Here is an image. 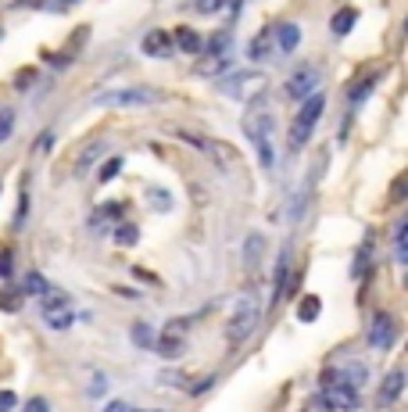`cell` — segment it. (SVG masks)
Returning a JSON list of instances; mask_svg holds the SVG:
<instances>
[{"label":"cell","mask_w":408,"mask_h":412,"mask_svg":"<svg viewBox=\"0 0 408 412\" xmlns=\"http://www.w3.org/2000/svg\"><path fill=\"white\" fill-rule=\"evenodd\" d=\"M297 118H294V129H290V151H301L305 143L312 140L315 133V122L322 118V111H326V93L322 90H312L305 100H297Z\"/></svg>","instance_id":"cell-1"},{"label":"cell","mask_w":408,"mask_h":412,"mask_svg":"<svg viewBox=\"0 0 408 412\" xmlns=\"http://www.w3.org/2000/svg\"><path fill=\"white\" fill-rule=\"evenodd\" d=\"M258 319H262V301H258V294L236 298L233 316H229V326H226L229 344H244V341L254 334V330H258Z\"/></svg>","instance_id":"cell-2"},{"label":"cell","mask_w":408,"mask_h":412,"mask_svg":"<svg viewBox=\"0 0 408 412\" xmlns=\"http://www.w3.org/2000/svg\"><path fill=\"white\" fill-rule=\"evenodd\" d=\"M240 126H244V136H247L251 143H265V140H272V108H269L265 90L251 97V105H247V111H244V122H240Z\"/></svg>","instance_id":"cell-3"},{"label":"cell","mask_w":408,"mask_h":412,"mask_svg":"<svg viewBox=\"0 0 408 412\" xmlns=\"http://www.w3.org/2000/svg\"><path fill=\"white\" fill-rule=\"evenodd\" d=\"M269 87V79L265 72H258V69H233V75L219 79V90L233 100H251L254 93H262Z\"/></svg>","instance_id":"cell-4"},{"label":"cell","mask_w":408,"mask_h":412,"mask_svg":"<svg viewBox=\"0 0 408 412\" xmlns=\"http://www.w3.org/2000/svg\"><path fill=\"white\" fill-rule=\"evenodd\" d=\"M362 398L355 387H344V384H326L319 391V395L312 398V409H333V412H351L358 409Z\"/></svg>","instance_id":"cell-5"},{"label":"cell","mask_w":408,"mask_h":412,"mask_svg":"<svg viewBox=\"0 0 408 412\" xmlns=\"http://www.w3.org/2000/svg\"><path fill=\"white\" fill-rule=\"evenodd\" d=\"M319 82H322L319 65H312V61H308V65H297V69L290 72V79H287V97L297 105V100H305L312 90H319Z\"/></svg>","instance_id":"cell-6"},{"label":"cell","mask_w":408,"mask_h":412,"mask_svg":"<svg viewBox=\"0 0 408 412\" xmlns=\"http://www.w3.org/2000/svg\"><path fill=\"white\" fill-rule=\"evenodd\" d=\"M158 93L154 90H143V87H133V90H115V93H104L97 97V105H112V108H147V105H158Z\"/></svg>","instance_id":"cell-7"},{"label":"cell","mask_w":408,"mask_h":412,"mask_svg":"<svg viewBox=\"0 0 408 412\" xmlns=\"http://www.w3.org/2000/svg\"><path fill=\"white\" fill-rule=\"evenodd\" d=\"M154 352L161 359H179L186 352V323H168L154 337Z\"/></svg>","instance_id":"cell-8"},{"label":"cell","mask_w":408,"mask_h":412,"mask_svg":"<svg viewBox=\"0 0 408 412\" xmlns=\"http://www.w3.org/2000/svg\"><path fill=\"white\" fill-rule=\"evenodd\" d=\"M398 341V319L391 312H376L373 326H369V348H376V352H391Z\"/></svg>","instance_id":"cell-9"},{"label":"cell","mask_w":408,"mask_h":412,"mask_svg":"<svg viewBox=\"0 0 408 412\" xmlns=\"http://www.w3.org/2000/svg\"><path fill=\"white\" fill-rule=\"evenodd\" d=\"M365 380H369V369H365L362 362H344V366H337V369L326 373V384H344V387H355V391H362Z\"/></svg>","instance_id":"cell-10"},{"label":"cell","mask_w":408,"mask_h":412,"mask_svg":"<svg viewBox=\"0 0 408 412\" xmlns=\"http://www.w3.org/2000/svg\"><path fill=\"white\" fill-rule=\"evenodd\" d=\"M43 312V323H47L51 330H69L76 312H72V301H54V305H39Z\"/></svg>","instance_id":"cell-11"},{"label":"cell","mask_w":408,"mask_h":412,"mask_svg":"<svg viewBox=\"0 0 408 412\" xmlns=\"http://www.w3.org/2000/svg\"><path fill=\"white\" fill-rule=\"evenodd\" d=\"M287 280H290V247H283L276 258V269H272V305H279L287 298Z\"/></svg>","instance_id":"cell-12"},{"label":"cell","mask_w":408,"mask_h":412,"mask_svg":"<svg viewBox=\"0 0 408 412\" xmlns=\"http://www.w3.org/2000/svg\"><path fill=\"white\" fill-rule=\"evenodd\" d=\"M401 391H405V369H391V373L383 377V384H380L376 402H380V405H394V402L401 398Z\"/></svg>","instance_id":"cell-13"},{"label":"cell","mask_w":408,"mask_h":412,"mask_svg":"<svg viewBox=\"0 0 408 412\" xmlns=\"http://www.w3.org/2000/svg\"><path fill=\"white\" fill-rule=\"evenodd\" d=\"M262 258H265V237L262 233H247V240H244V269L258 273L262 269Z\"/></svg>","instance_id":"cell-14"},{"label":"cell","mask_w":408,"mask_h":412,"mask_svg":"<svg viewBox=\"0 0 408 412\" xmlns=\"http://www.w3.org/2000/svg\"><path fill=\"white\" fill-rule=\"evenodd\" d=\"M143 54L147 57H168L172 51H176V44H172V36H165L161 29H150L147 36H143Z\"/></svg>","instance_id":"cell-15"},{"label":"cell","mask_w":408,"mask_h":412,"mask_svg":"<svg viewBox=\"0 0 408 412\" xmlns=\"http://www.w3.org/2000/svg\"><path fill=\"white\" fill-rule=\"evenodd\" d=\"M272 39H276V51L290 54V51H297V44H301V26H297V22H279V26L272 29Z\"/></svg>","instance_id":"cell-16"},{"label":"cell","mask_w":408,"mask_h":412,"mask_svg":"<svg viewBox=\"0 0 408 412\" xmlns=\"http://www.w3.org/2000/svg\"><path fill=\"white\" fill-rule=\"evenodd\" d=\"M197 143H201V147H204L215 161L222 165V169H233V165H236V158H233L236 151L229 147V143H222V140H197Z\"/></svg>","instance_id":"cell-17"},{"label":"cell","mask_w":408,"mask_h":412,"mask_svg":"<svg viewBox=\"0 0 408 412\" xmlns=\"http://www.w3.org/2000/svg\"><path fill=\"white\" fill-rule=\"evenodd\" d=\"M172 44H179V51H186V54H201V51H204V36L183 26L176 36H172Z\"/></svg>","instance_id":"cell-18"},{"label":"cell","mask_w":408,"mask_h":412,"mask_svg":"<svg viewBox=\"0 0 408 412\" xmlns=\"http://www.w3.org/2000/svg\"><path fill=\"white\" fill-rule=\"evenodd\" d=\"M276 54V39H272V33H258L254 39H251V57L254 61H269Z\"/></svg>","instance_id":"cell-19"},{"label":"cell","mask_w":408,"mask_h":412,"mask_svg":"<svg viewBox=\"0 0 408 412\" xmlns=\"http://www.w3.org/2000/svg\"><path fill=\"white\" fill-rule=\"evenodd\" d=\"M118 219H122V204L112 201V204H100L97 215H90V226H94V230H104L107 222H118Z\"/></svg>","instance_id":"cell-20"},{"label":"cell","mask_w":408,"mask_h":412,"mask_svg":"<svg viewBox=\"0 0 408 412\" xmlns=\"http://www.w3.org/2000/svg\"><path fill=\"white\" fill-rule=\"evenodd\" d=\"M355 22H358V15H355V8H340L333 18H330V29L337 33V36H348L351 29H355Z\"/></svg>","instance_id":"cell-21"},{"label":"cell","mask_w":408,"mask_h":412,"mask_svg":"<svg viewBox=\"0 0 408 412\" xmlns=\"http://www.w3.org/2000/svg\"><path fill=\"white\" fill-rule=\"evenodd\" d=\"M136 240H140V230H136V226L118 219V226H115V244H122V247H133Z\"/></svg>","instance_id":"cell-22"},{"label":"cell","mask_w":408,"mask_h":412,"mask_svg":"<svg viewBox=\"0 0 408 412\" xmlns=\"http://www.w3.org/2000/svg\"><path fill=\"white\" fill-rule=\"evenodd\" d=\"M147 204H154V212H172V194L161 187H150L147 190Z\"/></svg>","instance_id":"cell-23"},{"label":"cell","mask_w":408,"mask_h":412,"mask_svg":"<svg viewBox=\"0 0 408 412\" xmlns=\"http://www.w3.org/2000/svg\"><path fill=\"white\" fill-rule=\"evenodd\" d=\"M319 312H322V298H312V294H308L305 301H301V308H297V319H301V323H312Z\"/></svg>","instance_id":"cell-24"},{"label":"cell","mask_w":408,"mask_h":412,"mask_svg":"<svg viewBox=\"0 0 408 412\" xmlns=\"http://www.w3.org/2000/svg\"><path fill=\"white\" fill-rule=\"evenodd\" d=\"M154 330H150V323H133V341L140 344V348H147V352H150V348H154Z\"/></svg>","instance_id":"cell-25"},{"label":"cell","mask_w":408,"mask_h":412,"mask_svg":"<svg viewBox=\"0 0 408 412\" xmlns=\"http://www.w3.org/2000/svg\"><path fill=\"white\" fill-rule=\"evenodd\" d=\"M373 87H376V79H365L362 87H358L351 97H348V108H351V111H355V108H362V105H365V97L373 93Z\"/></svg>","instance_id":"cell-26"},{"label":"cell","mask_w":408,"mask_h":412,"mask_svg":"<svg viewBox=\"0 0 408 412\" xmlns=\"http://www.w3.org/2000/svg\"><path fill=\"white\" fill-rule=\"evenodd\" d=\"M405 237H408V222L401 219L398 230H394V255H398V265H405V258H408V255H405Z\"/></svg>","instance_id":"cell-27"},{"label":"cell","mask_w":408,"mask_h":412,"mask_svg":"<svg viewBox=\"0 0 408 412\" xmlns=\"http://www.w3.org/2000/svg\"><path fill=\"white\" fill-rule=\"evenodd\" d=\"M100 151H104V143H94V147L82 154V161L76 165V176H86V172H90V165L97 161V154H100Z\"/></svg>","instance_id":"cell-28"},{"label":"cell","mask_w":408,"mask_h":412,"mask_svg":"<svg viewBox=\"0 0 408 412\" xmlns=\"http://www.w3.org/2000/svg\"><path fill=\"white\" fill-rule=\"evenodd\" d=\"M118 172H122V154H115L112 161H104V169H100V183H112Z\"/></svg>","instance_id":"cell-29"},{"label":"cell","mask_w":408,"mask_h":412,"mask_svg":"<svg viewBox=\"0 0 408 412\" xmlns=\"http://www.w3.org/2000/svg\"><path fill=\"white\" fill-rule=\"evenodd\" d=\"M47 287H51V283H47V276H43V273H29V280H26V291H29V294L39 298L43 291H47Z\"/></svg>","instance_id":"cell-30"},{"label":"cell","mask_w":408,"mask_h":412,"mask_svg":"<svg viewBox=\"0 0 408 412\" xmlns=\"http://www.w3.org/2000/svg\"><path fill=\"white\" fill-rule=\"evenodd\" d=\"M11 129H15V111H11V108H4V111H0V140H8V136H11Z\"/></svg>","instance_id":"cell-31"},{"label":"cell","mask_w":408,"mask_h":412,"mask_svg":"<svg viewBox=\"0 0 408 412\" xmlns=\"http://www.w3.org/2000/svg\"><path fill=\"white\" fill-rule=\"evenodd\" d=\"M104 395H107V377L97 373V377L90 380V398H104Z\"/></svg>","instance_id":"cell-32"},{"label":"cell","mask_w":408,"mask_h":412,"mask_svg":"<svg viewBox=\"0 0 408 412\" xmlns=\"http://www.w3.org/2000/svg\"><path fill=\"white\" fill-rule=\"evenodd\" d=\"M222 4H226V0H197V4H193V11H197V15H215Z\"/></svg>","instance_id":"cell-33"},{"label":"cell","mask_w":408,"mask_h":412,"mask_svg":"<svg viewBox=\"0 0 408 412\" xmlns=\"http://www.w3.org/2000/svg\"><path fill=\"white\" fill-rule=\"evenodd\" d=\"M11 265H15V251H11V247H4V251H0V276H11L15 273Z\"/></svg>","instance_id":"cell-34"},{"label":"cell","mask_w":408,"mask_h":412,"mask_svg":"<svg viewBox=\"0 0 408 412\" xmlns=\"http://www.w3.org/2000/svg\"><path fill=\"white\" fill-rule=\"evenodd\" d=\"M0 308H4V312H18V308H21V298L18 294H0Z\"/></svg>","instance_id":"cell-35"},{"label":"cell","mask_w":408,"mask_h":412,"mask_svg":"<svg viewBox=\"0 0 408 412\" xmlns=\"http://www.w3.org/2000/svg\"><path fill=\"white\" fill-rule=\"evenodd\" d=\"M18 405V398L11 395V391H0V412H8V409H15Z\"/></svg>","instance_id":"cell-36"},{"label":"cell","mask_w":408,"mask_h":412,"mask_svg":"<svg viewBox=\"0 0 408 412\" xmlns=\"http://www.w3.org/2000/svg\"><path fill=\"white\" fill-rule=\"evenodd\" d=\"M26 409H29V412H43V409H47V402H43V398H33Z\"/></svg>","instance_id":"cell-37"},{"label":"cell","mask_w":408,"mask_h":412,"mask_svg":"<svg viewBox=\"0 0 408 412\" xmlns=\"http://www.w3.org/2000/svg\"><path fill=\"white\" fill-rule=\"evenodd\" d=\"M107 409H112V412H125V409H129V402H112Z\"/></svg>","instance_id":"cell-38"},{"label":"cell","mask_w":408,"mask_h":412,"mask_svg":"<svg viewBox=\"0 0 408 412\" xmlns=\"http://www.w3.org/2000/svg\"><path fill=\"white\" fill-rule=\"evenodd\" d=\"M21 4H33V0H21Z\"/></svg>","instance_id":"cell-39"}]
</instances>
